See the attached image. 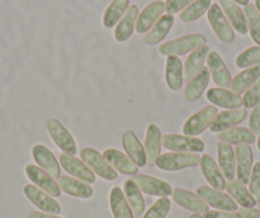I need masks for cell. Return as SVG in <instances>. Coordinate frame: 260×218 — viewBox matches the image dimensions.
Here are the masks:
<instances>
[{
	"label": "cell",
	"mask_w": 260,
	"mask_h": 218,
	"mask_svg": "<svg viewBox=\"0 0 260 218\" xmlns=\"http://www.w3.org/2000/svg\"><path fill=\"white\" fill-rule=\"evenodd\" d=\"M206 37L201 34L185 35L179 39L162 44L158 51L165 56H182V55H186L187 52L194 51L202 45H206Z\"/></svg>",
	"instance_id": "1"
},
{
	"label": "cell",
	"mask_w": 260,
	"mask_h": 218,
	"mask_svg": "<svg viewBox=\"0 0 260 218\" xmlns=\"http://www.w3.org/2000/svg\"><path fill=\"white\" fill-rule=\"evenodd\" d=\"M201 157L198 153L190 152H169L157 159L156 166L164 171H180L199 165Z\"/></svg>",
	"instance_id": "2"
},
{
	"label": "cell",
	"mask_w": 260,
	"mask_h": 218,
	"mask_svg": "<svg viewBox=\"0 0 260 218\" xmlns=\"http://www.w3.org/2000/svg\"><path fill=\"white\" fill-rule=\"evenodd\" d=\"M81 159L92 171L106 181H114L117 179V171L105 160L100 152L93 148H83Z\"/></svg>",
	"instance_id": "3"
},
{
	"label": "cell",
	"mask_w": 260,
	"mask_h": 218,
	"mask_svg": "<svg viewBox=\"0 0 260 218\" xmlns=\"http://www.w3.org/2000/svg\"><path fill=\"white\" fill-rule=\"evenodd\" d=\"M162 147L171 152H190L202 153L204 152V142L197 137L179 134H166L162 138Z\"/></svg>",
	"instance_id": "4"
},
{
	"label": "cell",
	"mask_w": 260,
	"mask_h": 218,
	"mask_svg": "<svg viewBox=\"0 0 260 218\" xmlns=\"http://www.w3.org/2000/svg\"><path fill=\"white\" fill-rule=\"evenodd\" d=\"M217 115H218V111L213 105L203 107L186 120L184 128H182V133L189 137H197V135L202 134L207 128L211 127Z\"/></svg>",
	"instance_id": "5"
},
{
	"label": "cell",
	"mask_w": 260,
	"mask_h": 218,
	"mask_svg": "<svg viewBox=\"0 0 260 218\" xmlns=\"http://www.w3.org/2000/svg\"><path fill=\"white\" fill-rule=\"evenodd\" d=\"M209 26L214 31L216 36L224 44H231L235 40V31L230 24L229 19L224 16L223 11L221 9L219 4L212 3L211 8L207 12Z\"/></svg>",
	"instance_id": "6"
},
{
	"label": "cell",
	"mask_w": 260,
	"mask_h": 218,
	"mask_svg": "<svg viewBox=\"0 0 260 218\" xmlns=\"http://www.w3.org/2000/svg\"><path fill=\"white\" fill-rule=\"evenodd\" d=\"M24 195L28 198L29 202L40 210V212L49 213V214H60L61 213V207L59 203L55 200L54 197L47 194L46 192L37 188L36 185L28 184L23 189Z\"/></svg>",
	"instance_id": "7"
},
{
	"label": "cell",
	"mask_w": 260,
	"mask_h": 218,
	"mask_svg": "<svg viewBox=\"0 0 260 218\" xmlns=\"http://www.w3.org/2000/svg\"><path fill=\"white\" fill-rule=\"evenodd\" d=\"M197 194L204 200L208 205L224 212H236L239 204L230 197L229 194L222 190L213 189L211 186H199L197 189Z\"/></svg>",
	"instance_id": "8"
},
{
	"label": "cell",
	"mask_w": 260,
	"mask_h": 218,
	"mask_svg": "<svg viewBox=\"0 0 260 218\" xmlns=\"http://www.w3.org/2000/svg\"><path fill=\"white\" fill-rule=\"evenodd\" d=\"M47 130H49L50 137L54 140L57 148L61 149L64 153L72 154V156L77 153L76 140L72 137L69 130L59 120L49 119V121H47Z\"/></svg>",
	"instance_id": "9"
},
{
	"label": "cell",
	"mask_w": 260,
	"mask_h": 218,
	"mask_svg": "<svg viewBox=\"0 0 260 218\" xmlns=\"http://www.w3.org/2000/svg\"><path fill=\"white\" fill-rule=\"evenodd\" d=\"M59 160L61 166L64 167V170L69 175L81 180V181L87 182V184H94L96 182V174L82 160L67 153L60 154Z\"/></svg>",
	"instance_id": "10"
},
{
	"label": "cell",
	"mask_w": 260,
	"mask_h": 218,
	"mask_svg": "<svg viewBox=\"0 0 260 218\" xmlns=\"http://www.w3.org/2000/svg\"><path fill=\"white\" fill-rule=\"evenodd\" d=\"M26 175L31 180L32 184L46 192L51 197L59 198L61 195V189H60L59 184L55 181L54 177L42 169H40L37 165H28L26 167Z\"/></svg>",
	"instance_id": "11"
},
{
	"label": "cell",
	"mask_w": 260,
	"mask_h": 218,
	"mask_svg": "<svg viewBox=\"0 0 260 218\" xmlns=\"http://www.w3.org/2000/svg\"><path fill=\"white\" fill-rule=\"evenodd\" d=\"M207 65L208 70L211 73L212 78L214 83L218 86V88H229L231 84V74L227 68L226 63L221 57V55L214 50H211L207 56Z\"/></svg>",
	"instance_id": "12"
},
{
	"label": "cell",
	"mask_w": 260,
	"mask_h": 218,
	"mask_svg": "<svg viewBox=\"0 0 260 218\" xmlns=\"http://www.w3.org/2000/svg\"><path fill=\"white\" fill-rule=\"evenodd\" d=\"M164 12L165 2H162V0H154V2H152L151 4H148L139 13L138 19H137L136 31L139 35L147 34L157 23V21L164 16Z\"/></svg>",
	"instance_id": "13"
},
{
	"label": "cell",
	"mask_w": 260,
	"mask_h": 218,
	"mask_svg": "<svg viewBox=\"0 0 260 218\" xmlns=\"http://www.w3.org/2000/svg\"><path fill=\"white\" fill-rule=\"evenodd\" d=\"M32 156H34L35 162L40 169L46 171L47 174L51 175L54 179H59L61 176V169H60L59 161L54 156L51 151L44 144H36L32 148Z\"/></svg>",
	"instance_id": "14"
},
{
	"label": "cell",
	"mask_w": 260,
	"mask_h": 218,
	"mask_svg": "<svg viewBox=\"0 0 260 218\" xmlns=\"http://www.w3.org/2000/svg\"><path fill=\"white\" fill-rule=\"evenodd\" d=\"M235 159H236V177L244 185L249 184L250 175L252 171V161L254 154L249 144H239L235 149Z\"/></svg>",
	"instance_id": "15"
},
{
	"label": "cell",
	"mask_w": 260,
	"mask_h": 218,
	"mask_svg": "<svg viewBox=\"0 0 260 218\" xmlns=\"http://www.w3.org/2000/svg\"><path fill=\"white\" fill-rule=\"evenodd\" d=\"M134 182L138 185L142 193L148 195H156V197H169L172 194L171 185L167 184L164 180H159L157 177L149 176V175H134Z\"/></svg>",
	"instance_id": "16"
},
{
	"label": "cell",
	"mask_w": 260,
	"mask_h": 218,
	"mask_svg": "<svg viewBox=\"0 0 260 218\" xmlns=\"http://www.w3.org/2000/svg\"><path fill=\"white\" fill-rule=\"evenodd\" d=\"M201 170L203 176L206 177V180L208 181V184L211 185V188L217 190H222L223 192L226 189V177L222 174L221 169H219L218 164L213 160V157L209 156V154H203L201 157Z\"/></svg>",
	"instance_id": "17"
},
{
	"label": "cell",
	"mask_w": 260,
	"mask_h": 218,
	"mask_svg": "<svg viewBox=\"0 0 260 218\" xmlns=\"http://www.w3.org/2000/svg\"><path fill=\"white\" fill-rule=\"evenodd\" d=\"M102 156L120 174L127 175V176H134L138 174V166L130 160L127 154L122 153L119 149L107 148L105 149Z\"/></svg>",
	"instance_id": "18"
},
{
	"label": "cell",
	"mask_w": 260,
	"mask_h": 218,
	"mask_svg": "<svg viewBox=\"0 0 260 218\" xmlns=\"http://www.w3.org/2000/svg\"><path fill=\"white\" fill-rule=\"evenodd\" d=\"M162 132L158 125L151 124L147 128L146 140H144V149L147 154V165L151 167L156 166V161L161 156L162 148Z\"/></svg>",
	"instance_id": "19"
},
{
	"label": "cell",
	"mask_w": 260,
	"mask_h": 218,
	"mask_svg": "<svg viewBox=\"0 0 260 218\" xmlns=\"http://www.w3.org/2000/svg\"><path fill=\"white\" fill-rule=\"evenodd\" d=\"M218 4L221 9L223 11L224 16L229 19L230 24L232 28L240 35H246L247 34V22L246 17H245L244 11L240 8V6L232 0H218Z\"/></svg>",
	"instance_id": "20"
},
{
	"label": "cell",
	"mask_w": 260,
	"mask_h": 218,
	"mask_svg": "<svg viewBox=\"0 0 260 218\" xmlns=\"http://www.w3.org/2000/svg\"><path fill=\"white\" fill-rule=\"evenodd\" d=\"M172 198L180 207L194 213H206L209 210V205L198 194H194L186 189H181V188L174 189Z\"/></svg>",
	"instance_id": "21"
},
{
	"label": "cell",
	"mask_w": 260,
	"mask_h": 218,
	"mask_svg": "<svg viewBox=\"0 0 260 218\" xmlns=\"http://www.w3.org/2000/svg\"><path fill=\"white\" fill-rule=\"evenodd\" d=\"M122 147H124V151L127 156L130 157V160L134 162L138 167H144L147 165V154L146 149L142 145V143L139 142L137 135L134 134V132L132 130H127L122 135Z\"/></svg>",
	"instance_id": "22"
},
{
	"label": "cell",
	"mask_w": 260,
	"mask_h": 218,
	"mask_svg": "<svg viewBox=\"0 0 260 218\" xmlns=\"http://www.w3.org/2000/svg\"><path fill=\"white\" fill-rule=\"evenodd\" d=\"M139 16V9L136 4H130L127 11L125 12L124 17L120 19L119 23L115 28V40L117 42H126L132 37L134 29H136L137 19Z\"/></svg>",
	"instance_id": "23"
},
{
	"label": "cell",
	"mask_w": 260,
	"mask_h": 218,
	"mask_svg": "<svg viewBox=\"0 0 260 218\" xmlns=\"http://www.w3.org/2000/svg\"><path fill=\"white\" fill-rule=\"evenodd\" d=\"M247 116L246 109H235L227 110V111L219 112L216 116L214 121L212 122L211 130L213 133H221L223 130L231 129V128L237 127L240 122L244 121Z\"/></svg>",
	"instance_id": "24"
},
{
	"label": "cell",
	"mask_w": 260,
	"mask_h": 218,
	"mask_svg": "<svg viewBox=\"0 0 260 218\" xmlns=\"http://www.w3.org/2000/svg\"><path fill=\"white\" fill-rule=\"evenodd\" d=\"M165 79L171 91L177 92L184 83V65L179 56H167L165 68Z\"/></svg>",
	"instance_id": "25"
},
{
	"label": "cell",
	"mask_w": 260,
	"mask_h": 218,
	"mask_svg": "<svg viewBox=\"0 0 260 218\" xmlns=\"http://www.w3.org/2000/svg\"><path fill=\"white\" fill-rule=\"evenodd\" d=\"M209 51H211V49L207 45H202L198 49L191 51L184 65V81L189 82L192 77L197 76L203 69Z\"/></svg>",
	"instance_id": "26"
},
{
	"label": "cell",
	"mask_w": 260,
	"mask_h": 218,
	"mask_svg": "<svg viewBox=\"0 0 260 218\" xmlns=\"http://www.w3.org/2000/svg\"><path fill=\"white\" fill-rule=\"evenodd\" d=\"M218 154V166L226 180H234L236 176V159L235 151L230 143L221 142L217 147Z\"/></svg>",
	"instance_id": "27"
},
{
	"label": "cell",
	"mask_w": 260,
	"mask_h": 218,
	"mask_svg": "<svg viewBox=\"0 0 260 218\" xmlns=\"http://www.w3.org/2000/svg\"><path fill=\"white\" fill-rule=\"evenodd\" d=\"M207 99L213 105L223 109L235 110L242 106V97L224 88H211L207 92Z\"/></svg>",
	"instance_id": "28"
},
{
	"label": "cell",
	"mask_w": 260,
	"mask_h": 218,
	"mask_svg": "<svg viewBox=\"0 0 260 218\" xmlns=\"http://www.w3.org/2000/svg\"><path fill=\"white\" fill-rule=\"evenodd\" d=\"M260 79V64L254 65V67H250L244 69L242 72H240L235 78L231 79V84H230V88L231 92L234 94L240 95L245 94L255 82H257Z\"/></svg>",
	"instance_id": "29"
},
{
	"label": "cell",
	"mask_w": 260,
	"mask_h": 218,
	"mask_svg": "<svg viewBox=\"0 0 260 218\" xmlns=\"http://www.w3.org/2000/svg\"><path fill=\"white\" fill-rule=\"evenodd\" d=\"M59 186L61 192L67 193L72 197L81 198V199H88L93 195V189L87 182L81 181V180L76 179V177L69 176H60L59 177Z\"/></svg>",
	"instance_id": "30"
},
{
	"label": "cell",
	"mask_w": 260,
	"mask_h": 218,
	"mask_svg": "<svg viewBox=\"0 0 260 218\" xmlns=\"http://www.w3.org/2000/svg\"><path fill=\"white\" fill-rule=\"evenodd\" d=\"M211 79V73H209L208 68L204 67L201 72L195 77H192L185 88V99L189 102H194L202 96L204 91H206L207 86Z\"/></svg>",
	"instance_id": "31"
},
{
	"label": "cell",
	"mask_w": 260,
	"mask_h": 218,
	"mask_svg": "<svg viewBox=\"0 0 260 218\" xmlns=\"http://www.w3.org/2000/svg\"><path fill=\"white\" fill-rule=\"evenodd\" d=\"M226 190L227 194H229L237 204L241 205V208H255V205L257 204V202L254 199V197L250 194L246 185L240 182L239 180H229V182H227L226 185Z\"/></svg>",
	"instance_id": "32"
},
{
	"label": "cell",
	"mask_w": 260,
	"mask_h": 218,
	"mask_svg": "<svg viewBox=\"0 0 260 218\" xmlns=\"http://www.w3.org/2000/svg\"><path fill=\"white\" fill-rule=\"evenodd\" d=\"M218 138L221 142L230 143V144H252L256 140L254 133L244 127H234L231 129L223 130L218 133Z\"/></svg>",
	"instance_id": "33"
},
{
	"label": "cell",
	"mask_w": 260,
	"mask_h": 218,
	"mask_svg": "<svg viewBox=\"0 0 260 218\" xmlns=\"http://www.w3.org/2000/svg\"><path fill=\"white\" fill-rule=\"evenodd\" d=\"M110 208L115 218H133V210L130 208L124 190L120 186H114L110 193Z\"/></svg>",
	"instance_id": "34"
},
{
	"label": "cell",
	"mask_w": 260,
	"mask_h": 218,
	"mask_svg": "<svg viewBox=\"0 0 260 218\" xmlns=\"http://www.w3.org/2000/svg\"><path fill=\"white\" fill-rule=\"evenodd\" d=\"M175 23V18L171 14H164L161 18L157 21V23L147 32L144 41L148 45H157L166 37L170 29L172 28Z\"/></svg>",
	"instance_id": "35"
},
{
	"label": "cell",
	"mask_w": 260,
	"mask_h": 218,
	"mask_svg": "<svg viewBox=\"0 0 260 218\" xmlns=\"http://www.w3.org/2000/svg\"><path fill=\"white\" fill-rule=\"evenodd\" d=\"M130 7L129 0H112L111 4L105 11L102 17V23L105 28H112L120 22V19L124 17L125 12Z\"/></svg>",
	"instance_id": "36"
},
{
	"label": "cell",
	"mask_w": 260,
	"mask_h": 218,
	"mask_svg": "<svg viewBox=\"0 0 260 218\" xmlns=\"http://www.w3.org/2000/svg\"><path fill=\"white\" fill-rule=\"evenodd\" d=\"M124 194L134 214L136 215L143 214L144 208H146V202H144V198H143V194H142L141 189H139L138 185H137L132 179L125 181Z\"/></svg>",
	"instance_id": "37"
},
{
	"label": "cell",
	"mask_w": 260,
	"mask_h": 218,
	"mask_svg": "<svg viewBox=\"0 0 260 218\" xmlns=\"http://www.w3.org/2000/svg\"><path fill=\"white\" fill-rule=\"evenodd\" d=\"M212 6V0H194L190 6H187L184 11L180 13V21L184 23L198 21L202 16L208 12Z\"/></svg>",
	"instance_id": "38"
},
{
	"label": "cell",
	"mask_w": 260,
	"mask_h": 218,
	"mask_svg": "<svg viewBox=\"0 0 260 218\" xmlns=\"http://www.w3.org/2000/svg\"><path fill=\"white\" fill-rule=\"evenodd\" d=\"M245 17L247 22V29L250 32L252 41L256 42L257 46H260V13L257 12L255 4L249 3L245 6L244 9Z\"/></svg>",
	"instance_id": "39"
},
{
	"label": "cell",
	"mask_w": 260,
	"mask_h": 218,
	"mask_svg": "<svg viewBox=\"0 0 260 218\" xmlns=\"http://www.w3.org/2000/svg\"><path fill=\"white\" fill-rule=\"evenodd\" d=\"M236 67L240 69L254 67L260 64V46H252L240 52L236 57Z\"/></svg>",
	"instance_id": "40"
},
{
	"label": "cell",
	"mask_w": 260,
	"mask_h": 218,
	"mask_svg": "<svg viewBox=\"0 0 260 218\" xmlns=\"http://www.w3.org/2000/svg\"><path fill=\"white\" fill-rule=\"evenodd\" d=\"M170 209H171V200L169 199V197H162L153 203L143 218H166Z\"/></svg>",
	"instance_id": "41"
},
{
	"label": "cell",
	"mask_w": 260,
	"mask_h": 218,
	"mask_svg": "<svg viewBox=\"0 0 260 218\" xmlns=\"http://www.w3.org/2000/svg\"><path fill=\"white\" fill-rule=\"evenodd\" d=\"M260 102V79L255 82L242 97V106L245 109H252Z\"/></svg>",
	"instance_id": "42"
},
{
	"label": "cell",
	"mask_w": 260,
	"mask_h": 218,
	"mask_svg": "<svg viewBox=\"0 0 260 218\" xmlns=\"http://www.w3.org/2000/svg\"><path fill=\"white\" fill-rule=\"evenodd\" d=\"M249 192L256 202H260V161L252 166L249 180Z\"/></svg>",
	"instance_id": "43"
},
{
	"label": "cell",
	"mask_w": 260,
	"mask_h": 218,
	"mask_svg": "<svg viewBox=\"0 0 260 218\" xmlns=\"http://www.w3.org/2000/svg\"><path fill=\"white\" fill-rule=\"evenodd\" d=\"M192 2L194 0H166L165 2V12H166V14L174 16V14L184 11Z\"/></svg>",
	"instance_id": "44"
},
{
	"label": "cell",
	"mask_w": 260,
	"mask_h": 218,
	"mask_svg": "<svg viewBox=\"0 0 260 218\" xmlns=\"http://www.w3.org/2000/svg\"><path fill=\"white\" fill-rule=\"evenodd\" d=\"M249 129L254 134H260V102L254 107L249 120Z\"/></svg>",
	"instance_id": "45"
},
{
	"label": "cell",
	"mask_w": 260,
	"mask_h": 218,
	"mask_svg": "<svg viewBox=\"0 0 260 218\" xmlns=\"http://www.w3.org/2000/svg\"><path fill=\"white\" fill-rule=\"evenodd\" d=\"M203 218H242L237 212H224V210H208L203 214Z\"/></svg>",
	"instance_id": "46"
},
{
	"label": "cell",
	"mask_w": 260,
	"mask_h": 218,
	"mask_svg": "<svg viewBox=\"0 0 260 218\" xmlns=\"http://www.w3.org/2000/svg\"><path fill=\"white\" fill-rule=\"evenodd\" d=\"M239 213L242 218H260V209L255 208H241Z\"/></svg>",
	"instance_id": "47"
},
{
	"label": "cell",
	"mask_w": 260,
	"mask_h": 218,
	"mask_svg": "<svg viewBox=\"0 0 260 218\" xmlns=\"http://www.w3.org/2000/svg\"><path fill=\"white\" fill-rule=\"evenodd\" d=\"M28 218H61V217H59V215H55V214H49V213L39 212V210H35V212L29 213Z\"/></svg>",
	"instance_id": "48"
},
{
	"label": "cell",
	"mask_w": 260,
	"mask_h": 218,
	"mask_svg": "<svg viewBox=\"0 0 260 218\" xmlns=\"http://www.w3.org/2000/svg\"><path fill=\"white\" fill-rule=\"evenodd\" d=\"M232 2H235L237 4H241V6H247L250 3V0H232Z\"/></svg>",
	"instance_id": "49"
},
{
	"label": "cell",
	"mask_w": 260,
	"mask_h": 218,
	"mask_svg": "<svg viewBox=\"0 0 260 218\" xmlns=\"http://www.w3.org/2000/svg\"><path fill=\"white\" fill-rule=\"evenodd\" d=\"M189 218H203V215H202L201 213H194V214L190 215Z\"/></svg>",
	"instance_id": "50"
},
{
	"label": "cell",
	"mask_w": 260,
	"mask_h": 218,
	"mask_svg": "<svg viewBox=\"0 0 260 218\" xmlns=\"http://www.w3.org/2000/svg\"><path fill=\"white\" fill-rule=\"evenodd\" d=\"M255 7H256L257 12L260 13V0H255Z\"/></svg>",
	"instance_id": "51"
},
{
	"label": "cell",
	"mask_w": 260,
	"mask_h": 218,
	"mask_svg": "<svg viewBox=\"0 0 260 218\" xmlns=\"http://www.w3.org/2000/svg\"><path fill=\"white\" fill-rule=\"evenodd\" d=\"M257 149L260 151V134H259V139H257Z\"/></svg>",
	"instance_id": "52"
},
{
	"label": "cell",
	"mask_w": 260,
	"mask_h": 218,
	"mask_svg": "<svg viewBox=\"0 0 260 218\" xmlns=\"http://www.w3.org/2000/svg\"><path fill=\"white\" fill-rule=\"evenodd\" d=\"M259 208H260V202H259Z\"/></svg>",
	"instance_id": "53"
}]
</instances>
